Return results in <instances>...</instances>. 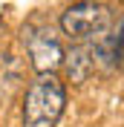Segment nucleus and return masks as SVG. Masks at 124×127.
<instances>
[{
	"mask_svg": "<svg viewBox=\"0 0 124 127\" xmlns=\"http://www.w3.org/2000/svg\"><path fill=\"white\" fill-rule=\"evenodd\" d=\"M23 43L29 49V58H32V66L35 72H55L63 61V46L58 35H55L52 26L46 23H29L23 29Z\"/></svg>",
	"mask_w": 124,
	"mask_h": 127,
	"instance_id": "3",
	"label": "nucleus"
},
{
	"mask_svg": "<svg viewBox=\"0 0 124 127\" xmlns=\"http://www.w3.org/2000/svg\"><path fill=\"white\" fill-rule=\"evenodd\" d=\"M61 66H63L66 81H72V84H84V81L95 72V61H93V49H90V43H72L69 49H63Z\"/></svg>",
	"mask_w": 124,
	"mask_h": 127,
	"instance_id": "5",
	"label": "nucleus"
},
{
	"mask_svg": "<svg viewBox=\"0 0 124 127\" xmlns=\"http://www.w3.org/2000/svg\"><path fill=\"white\" fill-rule=\"evenodd\" d=\"M90 49H93L95 66H101L104 72H116L124 61V15H121L118 23L113 17L110 29L104 35H98L95 40H90Z\"/></svg>",
	"mask_w": 124,
	"mask_h": 127,
	"instance_id": "4",
	"label": "nucleus"
},
{
	"mask_svg": "<svg viewBox=\"0 0 124 127\" xmlns=\"http://www.w3.org/2000/svg\"><path fill=\"white\" fill-rule=\"evenodd\" d=\"M121 66H124V61H121Z\"/></svg>",
	"mask_w": 124,
	"mask_h": 127,
	"instance_id": "6",
	"label": "nucleus"
},
{
	"mask_svg": "<svg viewBox=\"0 0 124 127\" xmlns=\"http://www.w3.org/2000/svg\"><path fill=\"white\" fill-rule=\"evenodd\" d=\"M113 12H110L104 3H95V0H78L72 6H66L61 12V32L72 43H90L98 35L110 29L113 23Z\"/></svg>",
	"mask_w": 124,
	"mask_h": 127,
	"instance_id": "2",
	"label": "nucleus"
},
{
	"mask_svg": "<svg viewBox=\"0 0 124 127\" xmlns=\"http://www.w3.org/2000/svg\"><path fill=\"white\" fill-rule=\"evenodd\" d=\"M66 107V87L55 72H40L23 95V127H55Z\"/></svg>",
	"mask_w": 124,
	"mask_h": 127,
	"instance_id": "1",
	"label": "nucleus"
}]
</instances>
